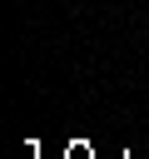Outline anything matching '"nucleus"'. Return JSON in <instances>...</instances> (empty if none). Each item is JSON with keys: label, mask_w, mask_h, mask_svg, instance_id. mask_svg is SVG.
I'll return each instance as SVG.
<instances>
[]
</instances>
